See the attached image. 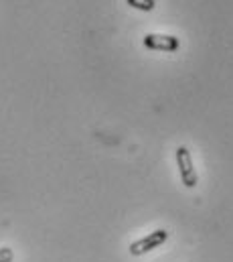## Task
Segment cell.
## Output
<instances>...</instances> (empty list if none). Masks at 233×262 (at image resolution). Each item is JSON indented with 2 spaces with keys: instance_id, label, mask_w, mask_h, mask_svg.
I'll list each match as a JSON object with an SVG mask.
<instances>
[{
  "instance_id": "cell-3",
  "label": "cell",
  "mask_w": 233,
  "mask_h": 262,
  "mask_svg": "<svg viewBox=\"0 0 233 262\" xmlns=\"http://www.w3.org/2000/svg\"><path fill=\"white\" fill-rule=\"evenodd\" d=\"M146 49L152 51H176L178 49V39L173 35H160V33H148L144 37Z\"/></svg>"
},
{
  "instance_id": "cell-5",
  "label": "cell",
  "mask_w": 233,
  "mask_h": 262,
  "mask_svg": "<svg viewBox=\"0 0 233 262\" xmlns=\"http://www.w3.org/2000/svg\"><path fill=\"white\" fill-rule=\"evenodd\" d=\"M12 258H14V252L10 250V248H0V262H12Z\"/></svg>"
},
{
  "instance_id": "cell-2",
  "label": "cell",
  "mask_w": 233,
  "mask_h": 262,
  "mask_svg": "<svg viewBox=\"0 0 233 262\" xmlns=\"http://www.w3.org/2000/svg\"><path fill=\"white\" fill-rule=\"evenodd\" d=\"M167 240H169V232H167V230L150 232L148 236H144V238H140V240H136V242H132V244H130V254H134V256L146 254V252H150V250L158 248L160 244H165Z\"/></svg>"
},
{
  "instance_id": "cell-4",
  "label": "cell",
  "mask_w": 233,
  "mask_h": 262,
  "mask_svg": "<svg viewBox=\"0 0 233 262\" xmlns=\"http://www.w3.org/2000/svg\"><path fill=\"white\" fill-rule=\"evenodd\" d=\"M128 4L132 8H138V10H144V12H150L156 8V0H128Z\"/></svg>"
},
{
  "instance_id": "cell-1",
  "label": "cell",
  "mask_w": 233,
  "mask_h": 262,
  "mask_svg": "<svg viewBox=\"0 0 233 262\" xmlns=\"http://www.w3.org/2000/svg\"><path fill=\"white\" fill-rule=\"evenodd\" d=\"M176 165H178L180 179H182L184 187L193 189V187L199 183V175H197V171H195L193 157H191V150H189L187 146H178V148H176Z\"/></svg>"
}]
</instances>
